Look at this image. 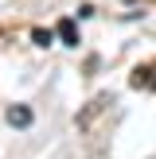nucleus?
I'll return each instance as SVG.
<instances>
[{"label": "nucleus", "instance_id": "obj_1", "mask_svg": "<svg viewBox=\"0 0 156 159\" xmlns=\"http://www.w3.org/2000/svg\"><path fill=\"white\" fill-rule=\"evenodd\" d=\"M129 85H133V89H156V58H152V62H144V66H137V70H133Z\"/></svg>", "mask_w": 156, "mask_h": 159}, {"label": "nucleus", "instance_id": "obj_2", "mask_svg": "<svg viewBox=\"0 0 156 159\" xmlns=\"http://www.w3.org/2000/svg\"><path fill=\"white\" fill-rule=\"evenodd\" d=\"M105 105H113V97H109V93L94 97V101H90V109H86V113H78V128H90V124H94V116H98Z\"/></svg>", "mask_w": 156, "mask_h": 159}, {"label": "nucleus", "instance_id": "obj_3", "mask_svg": "<svg viewBox=\"0 0 156 159\" xmlns=\"http://www.w3.org/2000/svg\"><path fill=\"white\" fill-rule=\"evenodd\" d=\"M4 116H8V124H12V128H27V124H31V109H27V105H12Z\"/></svg>", "mask_w": 156, "mask_h": 159}, {"label": "nucleus", "instance_id": "obj_4", "mask_svg": "<svg viewBox=\"0 0 156 159\" xmlns=\"http://www.w3.org/2000/svg\"><path fill=\"white\" fill-rule=\"evenodd\" d=\"M59 39L66 47H78V27H74V20H62L59 23Z\"/></svg>", "mask_w": 156, "mask_h": 159}]
</instances>
